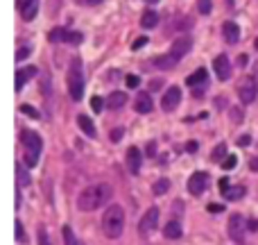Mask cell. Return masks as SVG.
<instances>
[{
	"label": "cell",
	"mask_w": 258,
	"mask_h": 245,
	"mask_svg": "<svg viewBox=\"0 0 258 245\" xmlns=\"http://www.w3.org/2000/svg\"><path fill=\"white\" fill-rule=\"evenodd\" d=\"M30 53H32V50H30V46H23L18 53H16V61H23L25 57H30Z\"/></svg>",
	"instance_id": "32"
},
{
	"label": "cell",
	"mask_w": 258,
	"mask_h": 245,
	"mask_svg": "<svg viewBox=\"0 0 258 245\" xmlns=\"http://www.w3.org/2000/svg\"><path fill=\"white\" fill-rule=\"evenodd\" d=\"M140 164H143V154H140L138 148L132 146L129 150H127V168H129V170L136 175V172L140 170Z\"/></svg>",
	"instance_id": "13"
},
{
	"label": "cell",
	"mask_w": 258,
	"mask_h": 245,
	"mask_svg": "<svg viewBox=\"0 0 258 245\" xmlns=\"http://www.w3.org/2000/svg\"><path fill=\"white\" fill-rule=\"evenodd\" d=\"M77 125H80V130L86 134V136H91V139H95L98 136V132H95V125H93V120L88 118V116H77Z\"/></svg>",
	"instance_id": "18"
},
{
	"label": "cell",
	"mask_w": 258,
	"mask_h": 245,
	"mask_svg": "<svg viewBox=\"0 0 258 245\" xmlns=\"http://www.w3.org/2000/svg\"><path fill=\"white\" fill-rule=\"evenodd\" d=\"M224 154H226V146H224V143H220V146H218V148H215V150H213V154H211V159H213V161H220V164H222V161H224V159H226Z\"/></svg>",
	"instance_id": "25"
},
{
	"label": "cell",
	"mask_w": 258,
	"mask_h": 245,
	"mask_svg": "<svg viewBox=\"0 0 258 245\" xmlns=\"http://www.w3.org/2000/svg\"><path fill=\"white\" fill-rule=\"evenodd\" d=\"M249 168H252V170H258V159H252V161H249Z\"/></svg>",
	"instance_id": "45"
},
{
	"label": "cell",
	"mask_w": 258,
	"mask_h": 245,
	"mask_svg": "<svg viewBox=\"0 0 258 245\" xmlns=\"http://www.w3.org/2000/svg\"><path fill=\"white\" fill-rule=\"evenodd\" d=\"M247 227H249L252 232H256V229H258V223H256V220H249V223H247Z\"/></svg>",
	"instance_id": "43"
},
{
	"label": "cell",
	"mask_w": 258,
	"mask_h": 245,
	"mask_svg": "<svg viewBox=\"0 0 258 245\" xmlns=\"http://www.w3.org/2000/svg\"><path fill=\"white\" fill-rule=\"evenodd\" d=\"M84 5H100V2H104V0H82Z\"/></svg>",
	"instance_id": "44"
},
{
	"label": "cell",
	"mask_w": 258,
	"mask_h": 245,
	"mask_svg": "<svg viewBox=\"0 0 258 245\" xmlns=\"http://www.w3.org/2000/svg\"><path fill=\"white\" fill-rule=\"evenodd\" d=\"M229 236H231L236 243H242L245 241V218L240 213H233L229 218Z\"/></svg>",
	"instance_id": "7"
},
{
	"label": "cell",
	"mask_w": 258,
	"mask_h": 245,
	"mask_svg": "<svg viewBox=\"0 0 258 245\" xmlns=\"http://www.w3.org/2000/svg\"><path fill=\"white\" fill-rule=\"evenodd\" d=\"M181 234H184V229H181V223H177V220H170V223L163 227V236L170 241L181 239Z\"/></svg>",
	"instance_id": "15"
},
{
	"label": "cell",
	"mask_w": 258,
	"mask_h": 245,
	"mask_svg": "<svg viewBox=\"0 0 258 245\" xmlns=\"http://www.w3.org/2000/svg\"><path fill=\"white\" fill-rule=\"evenodd\" d=\"M179 102H181V89H179V86H170V89L163 93V98H161L163 112H174Z\"/></svg>",
	"instance_id": "8"
},
{
	"label": "cell",
	"mask_w": 258,
	"mask_h": 245,
	"mask_svg": "<svg viewBox=\"0 0 258 245\" xmlns=\"http://www.w3.org/2000/svg\"><path fill=\"white\" fill-rule=\"evenodd\" d=\"M156 152V146H154V143H150V146H147V154H154Z\"/></svg>",
	"instance_id": "47"
},
{
	"label": "cell",
	"mask_w": 258,
	"mask_h": 245,
	"mask_svg": "<svg viewBox=\"0 0 258 245\" xmlns=\"http://www.w3.org/2000/svg\"><path fill=\"white\" fill-rule=\"evenodd\" d=\"M134 109H136L138 113H150V112H152V98H150L147 93H138Z\"/></svg>",
	"instance_id": "19"
},
{
	"label": "cell",
	"mask_w": 258,
	"mask_h": 245,
	"mask_svg": "<svg viewBox=\"0 0 258 245\" xmlns=\"http://www.w3.org/2000/svg\"><path fill=\"white\" fill-rule=\"evenodd\" d=\"M231 116H233V120H240V118H242V113H240V112H236V109L231 112Z\"/></svg>",
	"instance_id": "48"
},
{
	"label": "cell",
	"mask_w": 258,
	"mask_h": 245,
	"mask_svg": "<svg viewBox=\"0 0 258 245\" xmlns=\"http://www.w3.org/2000/svg\"><path fill=\"white\" fill-rule=\"evenodd\" d=\"M150 2H156V0H150Z\"/></svg>",
	"instance_id": "52"
},
{
	"label": "cell",
	"mask_w": 258,
	"mask_h": 245,
	"mask_svg": "<svg viewBox=\"0 0 258 245\" xmlns=\"http://www.w3.org/2000/svg\"><path fill=\"white\" fill-rule=\"evenodd\" d=\"M238 166V157H233V154H226V159L222 161V168L224 170H231V168H236Z\"/></svg>",
	"instance_id": "28"
},
{
	"label": "cell",
	"mask_w": 258,
	"mask_h": 245,
	"mask_svg": "<svg viewBox=\"0 0 258 245\" xmlns=\"http://www.w3.org/2000/svg\"><path fill=\"white\" fill-rule=\"evenodd\" d=\"M159 218H161V211L156 209V207H150L145 211V216L140 218L138 223V232L140 234H150L156 229V225H159Z\"/></svg>",
	"instance_id": "5"
},
{
	"label": "cell",
	"mask_w": 258,
	"mask_h": 245,
	"mask_svg": "<svg viewBox=\"0 0 258 245\" xmlns=\"http://www.w3.org/2000/svg\"><path fill=\"white\" fill-rule=\"evenodd\" d=\"M254 46H256V48H258V39H256V41H254Z\"/></svg>",
	"instance_id": "51"
},
{
	"label": "cell",
	"mask_w": 258,
	"mask_h": 245,
	"mask_svg": "<svg viewBox=\"0 0 258 245\" xmlns=\"http://www.w3.org/2000/svg\"><path fill=\"white\" fill-rule=\"evenodd\" d=\"M168 188H170V179H159V182H154L152 186V193L154 195H163V193H168Z\"/></svg>",
	"instance_id": "23"
},
{
	"label": "cell",
	"mask_w": 258,
	"mask_h": 245,
	"mask_svg": "<svg viewBox=\"0 0 258 245\" xmlns=\"http://www.w3.org/2000/svg\"><path fill=\"white\" fill-rule=\"evenodd\" d=\"M36 73H39V71H36V66L18 68V73H16V91H23V89H25V82L32 80Z\"/></svg>",
	"instance_id": "14"
},
{
	"label": "cell",
	"mask_w": 258,
	"mask_h": 245,
	"mask_svg": "<svg viewBox=\"0 0 258 245\" xmlns=\"http://www.w3.org/2000/svg\"><path fill=\"white\" fill-rule=\"evenodd\" d=\"M68 91H70V98L80 100L84 95V75H82V64L80 59H75L70 64V73H68Z\"/></svg>",
	"instance_id": "4"
},
{
	"label": "cell",
	"mask_w": 258,
	"mask_h": 245,
	"mask_svg": "<svg viewBox=\"0 0 258 245\" xmlns=\"http://www.w3.org/2000/svg\"><path fill=\"white\" fill-rule=\"evenodd\" d=\"M186 148H188V152H195V150H197V143H188Z\"/></svg>",
	"instance_id": "49"
},
{
	"label": "cell",
	"mask_w": 258,
	"mask_h": 245,
	"mask_svg": "<svg viewBox=\"0 0 258 245\" xmlns=\"http://www.w3.org/2000/svg\"><path fill=\"white\" fill-rule=\"evenodd\" d=\"M16 175H18L20 186H30V175H27V170L23 166H16Z\"/></svg>",
	"instance_id": "27"
},
{
	"label": "cell",
	"mask_w": 258,
	"mask_h": 245,
	"mask_svg": "<svg viewBox=\"0 0 258 245\" xmlns=\"http://www.w3.org/2000/svg\"><path fill=\"white\" fill-rule=\"evenodd\" d=\"M206 68H197L192 75H188V80H186V84L188 86H192V89H197V86H202V84H206Z\"/></svg>",
	"instance_id": "20"
},
{
	"label": "cell",
	"mask_w": 258,
	"mask_h": 245,
	"mask_svg": "<svg viewBox=\"0 0 258 245\" xmlns=\"http://www.w3.org/2000/svg\"><path fill=\"white\" fill-rule=\"evenodd\" d=\"M39 245H52V243H50V239H48L46 227H41V229H39Z\"/></svg>",
	"instance_id": "33"
},
{
	"label": "cell",
	"mask_w": 258,
	"mask_h": 245,
	"mask_svg": "<svg viewBox=\"0 0 258 245\" xmlns=\"http://www.w3.org/2000/svg\"><path fill=\"white\" fill-rule=\"evenodd\" d=\"M61 234H64V243L66 245H80L77 243V239H75V234H73V229H70V227H64V229H61Z\"/></svg>",
	"instance_id": "26"
},
{
	"label": "cell",
	"mask_w": 258,
	"mask_h": 245,
	"mask_svg": "<svg viewBox=\"0 0 258 245\" xmlns=\"http://www.w3.org/2000/svg\"><path fill=\"white\" fill-rule=\"evenodd\" d=\"M143 46H147V37H140V39H136L134 41V50H138V48H143Z\"/></svg>",
	"instance_id": "38"
},
{
	"label": "cell",
	"mask_w": 258,
	"mask_h": 245,
	"mask_svg": "<svg viewBox=\"0 0 258 245\" xmlns=\"http://www.w3.org/2000/svg\"><path fill=\"white\" fill-rule=\"evenodd\" d=\"M213 71H215V75H218V80H229L231 77V61H229V57L226 55H218L215 59H213Z\"/></svg>",
	"instance_id": "9"
},
{
	"label": "cell",
	"mask_w": 258,
	"mask_h": 245,
	"mask_svg": "<svg viewBox=\"0 0 258 245\" xmlns=\"http://www.w3.org/2000/svg\"><path fill=\"white\" fill-rule=\"evenodd\" d=\"M190 39L188 37H181V39H177L174 43H172L170 48V53L163 55V57H156L154 59V66H159V68H166V71H170V68H174L179 64V61L186 57V53L190 50Z\"/></svg>",
	"instance_id": "3"
},
{
	"label": "cell",
	"mask_w": 258,
	"mask_h": 245,
	"mask_svg": "<svg viewBox=\"0 0 258 245\" xmlns=\"http://www.w3.org/2000/svg\"><path fill=\"white\" fill-rule=\"evenodd\" d=\"M150 89H152V91H159V89H161V80H152V82H150Z\"/></svg>",
	"instance_id": "41"
},
{
	"label": "cell",
	"mask_w": 258,
	"mask_h": 245,
	"mask_svg": "<svg viewBox=\"0 0 258 245\" xmlns=\"http://www.w3.org/2000/svg\"><path fill=\"white\" fill-rule=\"evenodd\" d=\"M226 200L229 202H236V200H240L242 195H245V186H231V188H226L224 191Z\"/></svg>",
	"instance_id": "22"
},
{
	"label": "cell",
	"mask_w": 258,
	"mask_h": 245,
	"mask_svg": "<svg viewBox=\"0 0 258 245\" xmlns=\"http://www.w3.org/2000/svg\"><path fill=\"white\" fill-rule=\"evenodd\" d=\"M254 82H256V86H258V64H254Z\"/></svg>",
	"instance_id": "46"
},
{
	"label": "cell",
	"mask_w": 258,
	"mask_h": 245,
	"mask_svg": "<svg viewBox=\"0 0 258 245\" xmlns=\"http://www.w3.org/2000/svg\"><path fill=\"white\" fill-rule=\"evenodd\" d=\"M106 105H109V109H120V107H125L127 105V93H122V91L109 93V98H106Z\"/></svg>",
	"instance_id": "17"
},
{
	"label": "cell",
	"mask_w": 258,
	"mask_h": 245,
	"mask_svg": "<svg viewBox=\"0 0 258 245\" xmlns=\"http://www.w3.org/2000/svg\"><path fill=\"white\" fill-rule=\"evenodd\" d=\"M256 93H258V86H256V82H254V77L242 80V84L238 86V95H240V100H242L245 105H249V102L256 100Z\"/></svg>",
	"instance_id": "10"
},
{
	"label": "cell",
	"mask_w": 258,
	"mask_h": 245,
	"mask_svg": "<svg viewBox=\"0 0 258 245\" xmlns=\"http://www.w3.org/2000/svg\"><path fill=\"white\" fill-rule=\"evenodd\" d=\"M208 211L211 213H222L224 211V205H215V202H213V205H208Z\"/></svg>",
	"instance_id": "39"
},
{
	"label": "cell",
	"mask_w": 258,
	"mask_h": 245,
	"mask_svg": "<svg viewBox=\"0 0 258 245\" xmlns=\"http://www.w3.org/2000/svg\"><path fill=\"white\" fill-rule=\"evenodd\" d=\"M120 136H122V130H113V134H111V139L113 141H118Z\"/></svg>",
	"instance_id": "42"
},
{
	"label": "cell",
	"mask_w": 258,
	"mask_h": 245,
	"mask_svg": "<svg viewBox=\"0 0 258 245\" xmlns=\"http://www.w3.org/2000/svg\"><path fill=\"white\" fill-rule=\"evenodd\" d=\"M159 23V14L156 12H152V9H147L143 16H140V25L145 27V30H150V27H154Z\"/></svg>",
	"instance_id": "21"
},
{
	"label": "cell",
	"mask_w": 258,
	"mask_h": 245,
	"mask_svg": "<svg viewBox=\"0 0 258 245\" xmlns=\"http://www.w3.org/2000/svg\"><path fill=\"white\" fill-rule=\"evenodd\" d=\"M39 9V0H18V12L23 20H32Z\"/></svg>",
	"instance_id": "12"
},
{
	"label": "cell",
	"mask_w": 258,
	"mask_h": 245,
	"mask_svg": "<svg viewBox=\"0 0 258 245\" xmlns=\"http://www.w3.org/2000/svg\"><path fill=\"white\" fill-rule=\"evenodd\" d=\"M66 41H68V43H80V41H82V34L80 32H68L66 34Z\"/></svg>",
	"instance_id": "35"
},
{
	"label": "cell",
	"mask_w": 258,
	"mask_h": 245,
	"mask_svg": "<svg viewBox=\"0 0 258 245\" xmlns=\"http://www.w3.org/2000/svg\"><path fill=\"white\" fill-rule=\"evenodd\" d=\"M226 5H233V0H226Z\"/></svg>",
	"instance_id": "50"
},
{
	"label": "cell",
	"mask_w": 258,
	"mask_h": 245,
	"mask_svg": "<svg viewBox=\"0 0 258 245\" xmlns=\"http://www.w3.org/2000/svg\"><path fill=\"white\" fill-rule=\"evenodd\" d=\"M36 161H39V154H36V152H25V157H23V164L30 166V168L36 166Z\"/></svg>",
	"instance_id": "29"
},
{
	"label": "cell",
	"mask_w": 258,
	"mask_h": 245,
	"mask_svg": "<svg viewBox=\"0 0 258 245\" xmlns=\"http://www.w3.org/2000/svg\"><path fill=\"white\" fill-rule=\"evenodd\" d=\"M20 112H23V113H27L30 118H39V112H36V109H32L30 105H20Z\"/></svg>",
	"instance_id": "31"
},
{
	"label": "cell",
	"mask_w": 258,
	"mask_h": 245,
	"mask_svg": "<svg viewBox=\"0 0 258 245\" xmlns=\"http://www.w3.org/2000/svg\"><path fill=\"white\" fill-rule=\"evenodd\" d=\"M102 105H104V102H102V98H98V95H95V98H91V107H93V112H95V113L102 112Z\"/></svg>",
	"instance_id": "34"
},
{
	"label": "cell",
	"mask_w": 258,
	"mask_h": 245,
	"mask_svg": "<svg viewBox=\"0 0 258 245\" xmlns=\"http://www.w3.org/2000/svg\"><path fill=\"white\" fill-rule=\"evenodd\" d=\"M20 143H23V148H25L27 152H41V148H43V141H41V136L36 132H32V130H23L20 132Z\"/></svg>",
	"instance_id": "6"
},
{
	"label": "cell",
	"mask_w": 258,
	"mask_h": 245,
	"mask_svg": "<svg viewBox=\"0 0 258 245\" xmlns=\"http://www.w3.org/2000/svg\"><path fill=\"white\" fill-rule=\"evenodd\" d=\"M249 143H252V139H249L247 134H242V136H240V139H238V146H242V148H247V146H249Z\"/></svg>",
	"instance_id": "40"
},
{
	"label": "cell",
	"mask_w": 258,
	"mask_h": 245,
	"mask_svg": "<svg viewBox=\"0 0 258 245\" xmlns=\"http://www.w3.org/2000/svg\"><path fill=\"white\" fill-rule=\"evenodd\" d=\"M206 186H208V175H206V172H195V175H190V179H188V191H190L192 195H202V193L206 191Z\"/></svg>",
	"instance_id": "11"
},
{
	"label": "cell",
	"mask_w": 258,
	"mask_h": 245,
	"mask_svg": "<svg viewBox=\"0 0 258 245\" xmlns=\"http://www.w3.org/2000/svg\"><path fill=\"white\" fill-rule=\"evenodd\" d=\"M16 241H20V243L25 241V232H23V225H20L18 220H16Z\"/></svg>",
	"instance_id": "36"
},
{
	"label": "cell",
	"mask_w": 258,
	"mask_h": 245,
	"mask_svg": "<svg viewBox=\"0 0 258 245\" xmlns=\"http://www.w3.org/2000/svg\"><path fill=\"white\" fill-rule=\"evenodd\" d=\"M125 82H127V86H129V89H136L140 80L136 77V75H127V80H125Z\"/></svg>",
	"instance_id": "37"
},
{
	"label": "cell",
	"mask_w": 258,
	"mask_h": 245,
	"mask_svg": "<svg viewBox=\"0 0 258 245\" xmlns=\"http://www.w3.org/2000/svg\"><path fill=\"white\" fill-rule=\"evenodd\" d=\"M102 229L109 239H120V234L125 229V211L120 205H111L102 216Z\"/></svg>",
	"instance_id": "2"
},
{
	"label": "cell",
	"mask_w": 258,
	"mask_h": 245,
	"mask_svg": "<svg viewBox=\"0 0 258 245\" xmlns=\"http://www.w3.org/2000/svg\"><path fill=\"white\" fill-rule=\"evenodd\" d=\"M199 14H202V16H208V14H211V0H199Z\"/></svg>",
	"instance_id": "30"
},
{
	"label": "cell",
	"mask_w": 258,
	"mask_h": 245,
	"mask_svg": "<svg viewBox=\"0 0 258 245\" xmlns=\"http://www.w3.org/2000/svg\"><path fill=\"white\" fill-rule=\"evenodd\" d=\"M222 32H224V39L229 43H236L240 39V27L233 23V20H226L224 25H222Z\"/></svg>",
	"instance_id": "16"
},
{
	"label": "cell",
	"mask_w": 258,
	"mask_h": 245,
	"mask_svg": "<svg viewBox=\"0 0 258 245\" xmlns=\"http://www.w3.org/2000/svg\"><path fill=\"white\" fill-rule=\"evenodd\" d=\"M111 198V186L109 184H93L80 193L77 198V207L82 211H95L100 207H104Z\"/></svg>",
	"instance_id": "1"
},
{
	"label": "cell",
	"mask_w": 258,
	"mask_h": 245,
	"mask_svg": "<svg viewBox=\"0 0 258 245\" xmlns=\"http://www.w3.org/2000/svg\"><path fill=\"white\" fill-rule=\"evenodd\" d=\"M66 34H68V30H64V27H54L52 32L48 34V39L52 41V43L54 41H66Z\"/></svg>",
	"instance_id": "24"
}]
</instances>
